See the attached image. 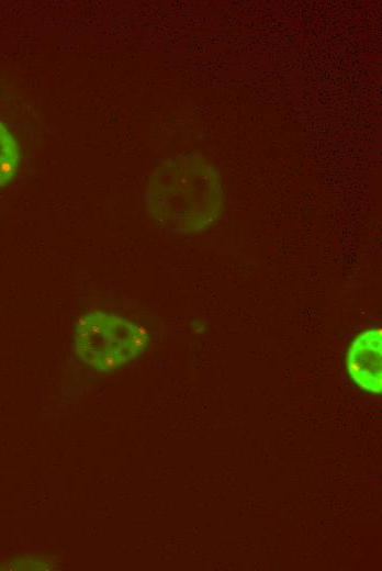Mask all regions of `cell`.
Returning <instances> with one entry per match:
<instances>
[{
	"mask_svg": "<svg viewBox=\"0 0 382 571\" xmlns=\"http://www.w3.org/2000/svg\"><path fill=\"white\" fill-rule=\"evenodd\" d=\"M74 337L80 359L100 372L125 366L143 351L146 344L145 333L138 325L103 312L81 315Z\"/></svg>",
	"mask_w": 382,
	"mask_h": 571,
	"instance_id": "obj_1",
	"label": "cell"
},
{
	"mask_svg": "<svg viewBox=\"0 0 382 571\" xmlns=\"http://www.w3.org/2000/svg\"><path fill=\"white\" fill-rule=\"evenodd\" d=\"M19 163L18 143L0 122V187L8 184L14 178Z\"/></svg>",
	"mask_w": 382,
	"mask_h": 571,
	"instance_id": "obj_3",
	"label": "cell"
},
{
	"mask_svg": "<svg viewBox=\"0 0 382 571\" xmlns=\"http://www.w3.org/2000/svg\"><path fill=\"white\" fill-rule=\"evenodd\" d=\"M347 369L361 389L380 393L382 389V333L381 328L361 332L347 354Z\"/></svg>",
	"mask_w": 382,
	"mask_h": 571,
	"instance_id": "obj_2",
	"label": "cell"
}]
</instances>
